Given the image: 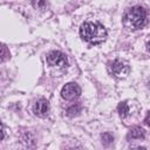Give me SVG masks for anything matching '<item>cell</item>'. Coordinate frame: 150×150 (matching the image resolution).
I'll return each instance as SVG.
<instances>
[{"label":"cell","instance_id":"obj_1","mask_svg":"<svg viewBox=\"0 0 150 150\" xmlns=\"http://www.w3.org/2000/svg\"><path fill=\"white\" fill-rule=\"evenodd\" d=\"M80 35L84 41H87L91 45H98L105 40L107 30L98 22L87 21V22L82 23V26L80 28Z\"/></svg>","mask_w":150,"mask_h":150},{"label":"cell","instance_id":"obj_10","mask_svg":"<svg viewBox=\"0 0 150 150\" xmlns=\"http://www.w3.org/2000/svg\"><path fill=\"white\" fill-rule=\"evenodd\" d=\"M46 0H33V6L38 9H43L46 7Z\"/></svg>","mask_w":150,"mask_h":150},{"label":"cell","instance_id":"obj_7","mask_svg":"<svg viewBox=\"0 0 150 150\" xmlns=\"http://www.w3.org/2000/svg\"><path fill=\"white\" fill-rule=\"evenodd\" d=\"M144 136H145V132H144V130H143L142 128H139V127L132 128V129L129 131V134H128V138H131V139H143Z\"/></svg>","mask_w":150,"mask_h":150},{"label":"cell","instance_id":"obj_13","mask_svg":"<svg viewBox=\"0 0 150 150\" xmlns=\"http://www.w3.org/2000/svg\"><path fill=\"white\" fill-rule=\"evenodd\" d=\"M148 50H149V53H150V41L148 42Z\"/></svg>","mask_w":150,"mask_h":150},{"label":"cell","instance_id":"obj_5","mask_svg":"<svg viewBox=\"0 0 150 150\" xmlns=\"http://www.w3.org/2000/svg\"><path fill=\"white\" fill-rule=\"evenodd\" d=\"M80 94H81V88L74 82L64 84L62 90H61V96L67 101H71V100L77 98L80 96Z\"/></svg>","mask_w":150,"mask_h":150},{"label":"cell","instance_id":"obj_8","mask_svg":"<svg viewBox=\"0 0 150 150\" xmlns=\"http://www.w3.org/2000/svg\"><path fill=\"white\" fill-rule=\"evenodd\" d=\"M117 110H118V114L121 117H127L129 115V105L127 102H121L117 107Z\"/></svg>","mask_w":150,"mask_h":150},{"label":"cell","instance_id":"obj_12","mask_svg":"<svg viewBox=\"0 0 150 150\" xmlns=\"http://www.w3.org/2000/svg\"><path fill=\"white\" fill-rule=\"evenodd\" d=\"M145 123H146L148 125H150V111H149V114H148V116H146V118H145Z\"/></svg>","mask_w":150,"mask_h":150},{"label":"cell","instance_id":"obj_11","mask_svg":"<svg viewBox=\"0 0 150 150\" xmlns=\"http://www.w3.org/2000/svg\"><path fill=\"white\" fill-rule=\"evenodd\" d=\"M8 57H9V53L7 52V47L5 45H2V47H1V61L4 62Z\"/></svg>","mask_w":150,"mask_h":150},{"label":"cell","instance_id":"obj_6","mask_svg":"<svg viewBox=\"0 0 150 150\" xmlns=\"http://www.w3.org/2000/svg\"><path fill=\"white\" fill-rule=\"evenodd\" d=\"M48 111H49V103H48L47 100L40 98V100H38V101L35 102V104H34V107H33V112H34L36 116H39V117H45V116H47Z\"/></svg>","mask_w":150,"mask_h":150},{"label":"cell","instance_id":"obj_4","mask_svg":"<svg viewBox=\"0 0 150 150\" xmlns=\"http://www.w3.org/2000/svg\"><path fill=\"white\" fill-rule=\"evenodd\" d=\"M47 62H48V64H50L53 67H60V68H63L68 64L67 56L62 52H59V50L50 52L47 55Z\"/></svg>","mask_w":150,"mask_h":150},{"label":"cell","instance_id":"obj_3","mask_svg":"<svg viewBox=\"0 0 150 150\" xmlns=\"http://www.w3.org/2000/svg\"><path fill=\"white\" fill-rule=\"evenodd\" d=\"M108 71L111 76L116 79H123L129 75L130 68L125 62L120 60H114L108 63Z\"/></svg>","mask_w":150,"mask_h":150},{"label":"cell","instance_id":"obj_2","mask_svg":"<svg viewBox=\"0 0 150 150\" xmlns=\"http://www.w3.org/2000/svg\"><path fill=\"white\" fill-rule=\"evenodd\" d=\"M146 22V12L141 6L130 8L124 15V25L132 30L142 28Z\"/></svg>","mask_w":150,"mask_h":150},{"label":"cell","instance_id":"obj_9","mask_svg":"<svg viewBox=\"0 0 150 150\" xmlns=\"http://www.w3.org/2000/svg\"><path fill=\"white\" fill-rule=\"evenodd\" d=\"M112 141H114V137H112V135H110L109 132H105V134L102 135V142H103L105 145L110 144Z\"/></svg>","mask_w":150,"mask_h":150}]
</instances>
